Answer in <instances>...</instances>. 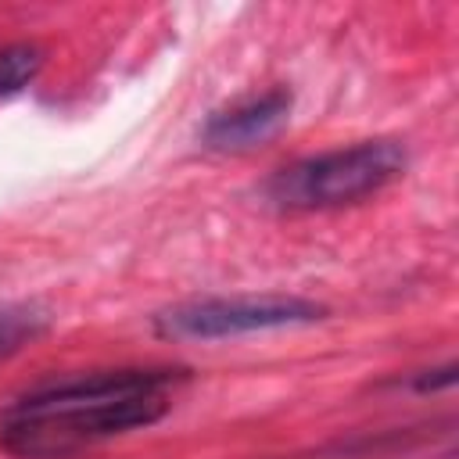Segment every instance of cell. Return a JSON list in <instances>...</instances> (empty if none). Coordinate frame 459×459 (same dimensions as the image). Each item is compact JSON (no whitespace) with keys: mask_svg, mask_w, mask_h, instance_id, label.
<instances>
[{"mask_svg":"<svg viewBox=\"0 0 459 459\" xmlns=\"http://www.w3.org/2000/svg\"><path fill=\"white\" fill-rule=\"evenodd\" d=\"M43 68V50L29 39L0 47V97L22 93Z\"/></svg>","mask_w":459,"mask_h":459,"instance_id":"obj_5","label":"cell"},{"mask_svg":"<svg viewBox=\"0 0 459 459\" xmlns=\"http://www.w3.org/2000/svg\"><path fill=\"white\" fill-rule=\"evenodd\" d=\"M186 384L176 366L100 369L43 380L0 409V448L18 459H68L158 423Z\"/></svg>","mask_w":459,"mask_h":459,"instance_id":"obj_1","label":"cell"},{"mask_svg":"<svg viewBox=\"0 0 459 459\" xmlns=\"http://www.w3.org/2000/svg\"><path fill=\"white\" fill-rule=\"evenodd\" d=\"M455 384V362H445L441 369H423L409 380L412 391H441V387H452Z\"/></svg>","mask_w":459,"mask_h":459,"instance_id":"obj_7","label":"cell"},{"mask_svg":"<svg viewBox=\"0 0 459 459\" xmlns=\"http://www.w3.org/2000/svg\"><path fill=\"white\" fill-rule=\"evenodd\" d=\"M409 165V151L398 140H359L276 169L262 194L280 212H323L355 204L391 186Z\"/></svg>","mask_w":459,"mask_h":459,"instance_id":"obj_2","label":"cell"},{"mask_svg":"<svg viewBox=\"0 0 459 459\" xmlns=\"http://www.w3.org/2000/svg\"><path fill=\"white\" fill-rule=\"evenodd\" d=\"M43 330V316L29 305H4L0 308V355L22 348Z\"/></svg>","mask_w":459,"mask_h":459,"instance_id":"obj_6","label":"cell"},{"mask_svg":"<svg viewBox=\"0 0 459 459\" xmlns=\"http://www.w3.org/2000/svg\"><path fill=\"white\" fill-rule=\"evenodd\" d=\"M326 316V305L298 294H240V298H197L154 316V333L169 341H222L262 330L308 326Z\"/></svg>","mask_w":459,"mask_h":459,"instance_id":"obj_3","label":"cell"},{"mask_svg":"<svg viewBox=\"0 0 459 459\" xmlns=\"http://www.w3.org/2000/svg\"><path fill=\"white\" fill-rule=\"evenodd\" d=\"M290 108L294 97L283 86L251 93L233 100L230 108H219L204 129H201V147L208 151H222V154H240V151H255L262 143H269L273 136H280L290 122Z\"/></svg>","mask_w":459,"mask_h":459,"instance_id":"obj_4","label":"cell"}]
</instances>
